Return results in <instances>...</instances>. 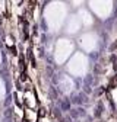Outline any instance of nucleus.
Returning <instances> with one entry per match:
<instances>
[{"label":"nucleus","mask_w":117,"mask_h":122,"mask_svg":"<svg viewBox=\"0 0 117 122\" xmlns=\"http://www.w3.org/2000/svg\"><path fill=\"white\" fill-rule=\"evenodd\" d=\"M19 63H21V70H25V67H26V64H25V60H23V58H21V61H19Z\"/></svg>","instance_id":"nucleus-1"},{"label":"nucleus","mask_w":117,"mask_h":122,"mask_svg":"<svg viewBox=\"0 0 117 122\" xmlns=\"http://www.w3.org/2000/svg\"><path fill=\"white\" fill-rule=\"evenodd\" d=\"M10 51H12V54H13V55H16V48H15V47H12V48H10Z\"/></svg>","instance_id":"nucleus-2"},{"label":"nucleus","mask_w":117,"mask_h":122,"mask_svg":"<svg viewBox=\"0 0 117 122\" xmlns=\"http://www.w3.org/2000/svg\"><path fill=\"white\" fill-rule=\"evenodd\" d=\"M21 80H26V74H25V73H22V76H21Z\"/></svg>","instance_id":"nucleus-3"}]
</instances>
